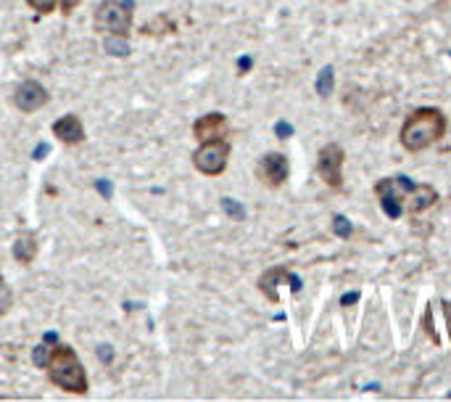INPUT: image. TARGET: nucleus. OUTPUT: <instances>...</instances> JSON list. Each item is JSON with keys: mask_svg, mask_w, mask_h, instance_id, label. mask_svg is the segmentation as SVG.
<instances>
[{"mask_svg": "<svg viewBox=\"0 0 451 402\" xmlns=\"http://www.w3.org/2000/svg\"><path fill=\"white\" fill-rule=\"evenodd\" d=\"M446 130H449L446 114L441 109H433V106H423L404 120L401 130H398V143L409 154H423V151L433 149L435 143H441Z\"/></svg>", "mask_w": 451, "mask_h": 402, "instance_id": "obj_1", "label": "nucleus"}, {"mask_svg": "<svg viewBox=\"0 0 451 402\" xmlns=\"http://www.w3.org/2000/svg\"><path fill=\"white\" fill-rule=\"evenodd\" d=\"M48 379L55 384L58 389L72 394H87V376L80 363V357L69 344H55L48 357Z\"/></svg>", "mask_w": 451, "mask_h": 402, "instance_id": "obj_2", "label": "nucleus"}, {"mask_svg": "<svg viewBox=\"0 0 451 402\" xmlns=\"http://www.w3.org/2000/svg\"><path fill=\"white\" fill-rule=\"evenodd\" d=\"M132 14H135V0H103L95 9L92 24L98 32L127 40L129 29H132Z\"/></svg>", "mask_w": 451, "mask_h": 402, "instance_id": "obj_3", "label": "nucleus"}, {"mask_svg": "<svg viewBox=\"0 0 451 402\" xmlns=\"http://www.w3.org/2000/svg\"><path fill=\"white\" fill-rule=\"evenodd\" d=\"M412 186H415V183L406 178V175L383 178L375 183V196H378L380 209L386 212V217L398 220V217L404 215V204H406V196H409Z\"/></svg>", "mask_w": 451, "mask_h": 402, "instance_id": "obj_4", "label": "nucleus"}, {"mask_svg": "<svg viewBox=\"0 0 451 402\" xmlns=\"http://www.w3.org/2000/svg\"><path fill=\"white\" fill-rule=\"evenodd\" d=\"M230 143L227 138H219V141H203L198 149L193 151V164L198 172L203 175H222L227 169V162H230Z\"/></svg>", "mask_w": 451, "mask_h": 402, "instance_id": "obj_5", "label": "nucleus"}, {"mask_svg": "<svg viewBox=\"0 0 451 402\" xmlns=\"http://www.w3.org/2000/svg\"><path fill=\"white\" fill-rule=\"evenodd\" d=\"M343 167H346V151L341 143H327L317 154V175L327 188H343Z\"/></svg>", "mask_w": 451, "mask_h": 402, "instance_id": "obj_6", "label": "nucleus"}, {"mask_svg": "<svg viewBox=\"0 0 451 402\" xmlns=\"http://www.w3.org/2000/svg\"><path fill=\"white\" fill-rule=\"evenodd\" d=\"M288 175H290V164H288V157L286 154H264L256 164V178L264 183L267 188H280L286 186Z\"/></svg>", "mask_w": 451, "mask_h": 402, "instance_id": "obj_7", "label": "nucleus"}, {"mask_svg": "<svg viewBox=\"0 0 451 402\" xmlns=\"http://www.w3.org/2000/svg\"><path fill=\"white\" fill-rule=\"evenodd\" d=\"M48 101H50V93H48V90L40 83H35V80L21 83L16 88V93H13V103H16V109L21 114L37 112V109H43Z\"/></svg>", "mask_w": 451, "mask_h": 402, "instance_id": "obj_8", "label": "nucleus"}, {"mask_svg": "<svg viewBox=\"0 0 451 402\" xmlns=\"http://www.w3.org/2000/svg\"><path fill=\"white\" fill-rule=\"evenodd\" d=\"M286 281L290 283V289H293V291L301 289V281H298V278H295V275L288 270V268H269V270L264 273L261 278H259V291H261V294H264V297H267L272 305H277V302H280L277 286H280V283H286Z\"/></svg>", "mask_w": 451, "mask_h": 402, "instance_id": "obj_9", "label": "nucleus"}, {"mask_svg": "<svg viewBox=\"0 0 451 402\" xmlns=\"http://www.w3.org/2000/svg\"><path fill=\"white\" fill-rule=\"evenodd\" d=\"M227 132H230V122H227V117L219 114V112L203 114L201 120H195V125H193V135L201 143L227 138Z\"/></svg>", "mask_w": 451, "mask_h": 402, "instance_id": "obj_10", "label": "nucleus"}, {"mask_svg": "<svg viewBox=\"0 0 451 402\" xmlns=\"http://www.w3.org/2000/svg\"><path fill=\"white\" fill-rule=\"evenodd\" d=\"M435 204H438V191L433 186H428V183H415L412 191H409V196H406L404 212L406 215H423Z\"/></svg>", "mask_w": 451, "mask_h": 402, "instance_id": "obj_11", "label": "nucleus"}, {"mask_svg": "<svg viewBox=\"0 0 451 402\" xmlns=\"http://www.w3.org/2000/svg\"><path fill=\"white\" fill-rule=\"evenodd\" d=\"M53 135L66 146H77L85 141V125L77 114H66L61 120L53 122Z\"/></svg>", "mask_w": 451, "mask_h": 402, "instance_id": "obj_12", "label": "nucleus"}, {"mask_svg": "<svg viewBox=\"0 0 451 402\" xmlns=\"http://www.w3.org/2000/svg\"><path fill=\"white\" fill-rule=\"evenodd\" d=\"M37 252H40V243H37V236L35 233H21L13 241V257H16V262H21V265H29V262L35 260Z\"/></svg>", "mask_w": 451, "mask_h": 402, "instance_id": "obj_13", "label": "nucleus"}, {"mask_svg": "<svg viewBox=\"0 0 451 402\" xmlns=\"http://www.w3.org/2000/svg\"><path fill=\"white\" fill-rule=\"evenodd\" d=\"M77 3L80 0H27V6L29 9H35L37 14H53L55 9H61L64 14H72L74 9H77Z\"/></svg>", "mask_w": 451, "mask_h": 402, "instance_id": "obj_14", "label": "nucleus"}, {"mask_svg": "<svg viewBox=\"0 0 451 402\" xmlns=\"http://www.w3.org/2000/svg\"><path fill=\"white\" fill-rule=\"evenodd\" d=\"M335 88V69L332 66H322L320 69V77H317V95L320 98H327Z\"/></svg>", "mask_w": 451, "mask_h": 402, "instance_id": "obj_15", "label": "nucleus"}, {"mask_svg": "<svg viewBox=\"0 0 451 402\" xmlns=\"http://www.w3.org/2000/svg\"><path fill=\"white\" fill-rule=\"evenodd\" d=\"M11 305H13V291H11L9 283L0 278V315H6L11 310Z\"/></svg>", "mask_w": 451, "mask_h": 402, "instance_id": "obj_16", "label": "nucleus"}, {"mask_svg": "<svg viewBox=\"0 0 451 402\" xmlns=\"http://www.w3.org/2000/svg\"><path fill=\"white\" fill-rule=\"evenodd\" d=\"M332 231L341 236V238H349V236H351V223L343 215H335V217H332Z\"/></svg>", "mask_w": 451, "mask_h": 402, "instance_id": "obj_17", "label": "nucleus"}, {"mask_svg": "<svg viewBox=\"0 0 451 402\" xmlns=\"http://www.w3.org/2000/svg\"><path fill=\"white\" fill-rule=\"evenodd\" d=\"M48 357H50V347L40 344L35 349V365H40V368H45L48 365Z\"/></svg>", "mask_w": 451, "mask_h": 402, "instance_id": "obj_18", "label": "nucleus"}, {"mask_svg": "<svg viewBox=\"0 0 451 402\" xmlns=\"http://www.w3.org/2000/svg\"><path fill=\"white\" fill-rule=\"evenodd\" d=\"M222 204H224V209H227V215H232L235 220H243V217H246V212H243V206H238L235 201H230V199H224Z\"/></svg>", "mask_w": 451, "mask_h": 402, "instance_id": "obj_19", "label": "nucleus"}, {"mask_svg": "<svg viewBox=\"0 0 451 402\" xmlns=\"http://www.w3.org/2000/svg\"><path fill=\"white\" fill-rule=\"evenodd\" d=\"M290 125H286V122H280V125H277V135H280V138H288V135H290Z\"/></svg>", "mask_w": 451, "mask_h": 402, "instance_id": "obj_20", "label": "nucleus"}, {"mask_svg": "<svg viewBox=\"0 0 451 402\" xmlns=\"http://www.w3.org/2000/svg\"><path fill=\"white\" fill-rule=\"evenodd\" d=\"M438 9L449 11V14H451V0H438Z\"/></svg>", "mask_w": 451, "mask_h": 402, "instance_id": "obj_21", "label": "nucleus"}, {"mask_svg": "<svg viewBox=\"0 0 451 402\" xmlns=\"http://www.w3.org/2000/svg\"><path fill=\"white\" fill-rule=\"evenodd\" d=\"M357 300H359V294H351V297H343V305L349 307V302H357Z\"/></svg>", "mask_w": 451, "mask_h": 402, "instance_id": "obj_22", "label": "nucleus"}, {"mask_svg": "<svg viewBox=\"0 0 451 402\" xmlns=\"http://www.w3.org/2000/svg\"><path fill=\"white\" fill-rule=\"evenodd\" d=\"M251 66V58H240V69H249Z\"/></svg>", "mask_w": 451, "mask_h": 402, "instance_id": "obj_23", "label": "nucleus"}, {"mask_svg": "<svg viewBox=\"0 0 451 402\" xmlns=\"http://www.w3.org/2000/svg\"><path fill=\"white\" fill-rule=\"evenodd\" d=\"M330 3H346V0H330Z\"/></svg>", "mask_w": 451, "mask_h": 402, "instance_id": "obj_24", "label": "nucleus"}]
</instances>
